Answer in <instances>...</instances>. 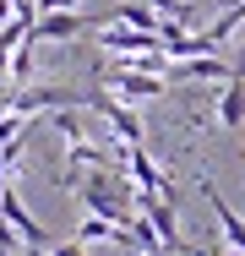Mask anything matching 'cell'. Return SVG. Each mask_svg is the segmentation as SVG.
Returning a JSON list of instances; mask_svg holds the SVG:
<instances>
[{
	"mask_svg": "<svg viewBox=\"0 0 245 256\" xmlns=\"http://www.w3.org/2000/svg\"><path fill=\"white\" fill-rule=\"evenodd\" d=\"M16 16V0H0V22H11Z\"/></svg>",
	"mask_w": 245,
	"mask_h": 256,
	"instance_id": "obj_12",
	"label": "cell"
},
{
	"mask_svg": "<svg viewBox=\"0 0 245 256\" xmlns=\"http://www.w3.org/2000/svg\"><path fill=\"white\" fill-rule=\"evenodd\" d=\"M98 50L120 54V60H152V54H164V38L158 33H142V28H126V22H109L98 33Z\"/></svg>",
	"mask_w": 245,
	"mask_h": 256,
	"instance_id": "obj_3",
	"label": "cell"
},
{
	"mask_svg": "<svg viewBox=\"0 0 245 256\" xmlns=\"http://www.w3.org/2000/svg\"><path fill=\"white\" fill-rule=\"evenodd\" d=\"M76 33H88V16H76V11H38V22H33V44H66V38H76Z\"/></svg>",
	"mask_w": 245,
	"mask_h": 256,
	"instance_id": "obj_6",
	"label": "cell"
},
{
	"mask_svg": "<svg viewBox=\"0 0 245 256\" xmlns=\"http://www.w3.org/2000/svg\"><path fill=\"white\" fill-rule=\"evenodd\" d=\"M196 186H202V196H207V207H212V218H218V229L229 234V246H234V251H245V218H240V212H234L229 202H224V191H218L212 180H196Z\"/></svg>",
	"mask_w": 245,
	"mask_h": 256,
	"instance_id": "obj_8",
	"label": "cell"
},
{
	"mask_svg": "<svg viewBox=\"0 0 245 256\" xmlns=\"http://www.w3.org/2000/svg\"><path fill=\"white\" fill-rule=\"evenodd\" d=\"M28 256H38V251H33V246H28Z\"/></svg>",
	"mask_w": 245,
	"mask_h": 256,
	"instance_id": "obj_14",
	"label": "cell"
},
{
	"mask_svg": "<svg viewBox=\"0 0 245 256\" xmlns=\"http://www.w3.org/2000/svg\"><path fill=\"white\" fill-rule=\"evenodd\" d=\"M234 66L218 54H196V60H169V82H229Z\"/></svg>",
	"mask_w": 245,
	"mask_h": 256,
	"instance_id": "obj_7",
	"label": "cell"
},
{
	"mask_svg": "<svg viewBox=\"0 0 245 256\" xmlns=\"http://www.w3.org/2000/svg\"><path fill=\"white\" fill-rule=\"evenodd\" d=\"M76 196H82V207H88L93 218H109V224H120V229L136 224V186L120 180V174H109V169H88V174L76 180Z\"/></svg>",
	"mask_w": 245,
	"mask_h": 256,
	"instance_id": "obj_1",
	"label": "cell"
},
{
	"mask_svg": "<svg viewBox=\"0 0 245 256\" xmlns=\"http://www.w3.org/2000/svg\"><path fill=\"white\" fill-rule=\"evenodd\" d=\"M218 120H224L229 131H245V76H240V71L224 82V98H218Z\"/></svg>",
	"mask_w": 245,
	"mask_h": 256,
	"instance_id": "obj_9",
	"label": "cell"
},
{
	"mask_svg": "<svg viewBox=\"0 0 245 256\" xmlns=\"http://www.w3.org/2000/svg\"><path fill=\"white\" fill-rule=\"evenodd\" d=\"M98 76H104V88H109L114 98H126V104H136V98H164V88H169V76L142 71V66H104Z\"/></svg>",
	"mask_w": 245,
	"mask_h": 256,
	"instance_id": "obj_2",
	"label": "cell"
},
{
	"mask_svg": "<svg viewBox=\"0 0 245 256\" xmlns=\"http://www.w3.org/2000/svg\"><path fill=\"white\" fill-rule=\"evenodd\" d=\"M93 109L109 120V126H114L120 148H142V114H136L126 98H114V93H93Z\"/></svg>",
	"mask_w": 245,
	"mask_h": 256,
	"instance_id": "obj_4",
	"label": "cell"
},
{
	"mask_svg": "<svg viewBox=\"0 0 245 256\" xmlns=\"http://www.w3.org/2000/svg\"><path fill=\"white\" fill-rule=\"evenodd\" d=\"M49 256H88V246H82V240H71V246H54Z\"/></svg>",
	"mask_w": 245,
	"mask_h": 256,
	"instance_id": "obj_11",
	"label": "cell"
},
{
	"mask_svg": "<svg viewBox=\"0 0 245 256\" xmlns=\"http://www.w3.org/2000/svg\"><path fill=\"white\" fill-rule=\"evenodd\" d=\"M234 71H245V50H240V60H234Z\"/></svg>",
	"mask_w": 245,
	"mask_h": 256,
	"instance_id": "obj_13",
	"label": "cell"
},
{
	"mask_svg": "<svg viewBox=\"0 0 245 256\" xmlns=\"http://www.w3.org/2000/svg\"><path fill=\"white\" fill-rule=\"evenodd\" d=\"M0 218H6V224L22 234V246H33V251H44V246H49V229L33 218V212H28V207H22V196H16L11 186L0 191Z\"/></svg>",
	"mask_w": 245,
	"mask_h": 256,
	"instance_id": "obj_5",
	"label": "cell"
},
{
	"mask_svg": "<svg viewBox=\"0 0 245 256\" xmlns=\"http://www.w3.org/2000/svg\"><path fill=\"white\" fill-rule=\"evenodd\" d=\"M109 22H126V28H142V33H158L164 28V16L147 6V0H126L120 11H109Z\"/></svg>",
	"mask_w": 245,
	"mask_h": 256,
	"instance_id": "obj_10",
	"label": "cell"
}]
</instances>
